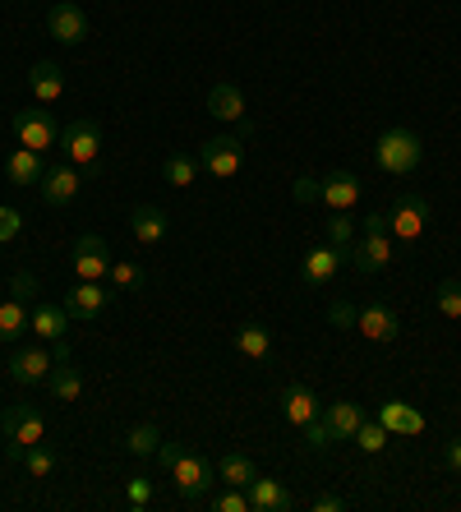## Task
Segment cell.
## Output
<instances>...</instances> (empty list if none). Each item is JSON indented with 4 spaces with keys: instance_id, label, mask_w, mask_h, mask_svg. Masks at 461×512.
I'll use <instances>...</instances> for the list:
<instances>
[{
    "instance_id": "cell-38",
    "label": "cell",
    "mask_w": 461,
    "mask_h": 512,
    "mask_svg": "<svg viewBox=\"0 0 461 512\" xmlns=\"http://www.w3.org/2000/svg\"><path fill=\"white\" fill-rule=\"evenodd\" d=\"M300 434H305V448H309V453H328V448H332V429H328V420H323V416L309 420Z\"/></svg>"
},
{
    "instance_id": "cell-13",
    "label": "cell",
    "mask_w": 461,
    "mask_h": 512,
    "mask_svg": "<svg viewBox=\"0 0 461 512\" xmlns=\"http://www.w3.org/2000/svg\"><path fill=\"white\" fill-rule=\"evenodd\" d=\"M107 291H102V282H74L70 291H65V300H60V305H65V314H70V319H79V323H93L97 314L107 310Z\"/></svg>"
},
{
    "instance_id": "cell-27",
    "label": "cell",
    "mask_w": 461,
    "mask_h": 512,
    "mask_svg": "<svg viewBox=\"0 0 461 512\" xmlns=\"http://www.w3.org/2000/svg\"><path fill=\"white\" fill-rule=\"evenodd\" d=\"M199 171H203L199 157H190V153H166L162 157V180L171 185V190H190Z\"/></svg>"
},
{
    "instance_id": "cell-44",
    "label": "cell",
    "mask_w": 461,
    "mask_h": 512,
    "mask_svg": "<svg viewBox=\"0 0 461 512\" xmlns=\"http://www.w3.org/2000/svg\"><path fill=\"white\" fill-rule=\"evenodd\" d=\"M309 508H314V512H342L346 499H342V494H319V499H309Z\"/></svg>"
},
{
    "instance_id": "cell-19",
    "label": "cell",
    "mask_w": 461,
    "mask_h": 512,
    "mask_svg": "<svg viewBox=\"0 0 461 512\" xmlns=\"http://www.w3.org/2000/svg\"><path fill=\"white\" fill-rule=\"evenodd\" d=\"M379 425L388 429V434H406V439L425 434V416H420L411 402H402V397H392V402L379 406Z\"/></svg>"
},
{
    "instance_id": "cell-34",
    "label": "cell",
    "mask_w": 461,
    "mask_h": 512,
    "mask_svg": "<svg viewBox=\"0 0 461 512\" xmlns=\"http://www.w3.org/2000/svg\"><path fill=\"white\" fill-rule=\"evenodd\" d=\"M107 277H111V286H116V291H143V282H148L143 263H134V259H116Z\"/></svg>"
},
{
    "instance_id": "cell-20",
    "label": "cell",
    "mask_w": 461,
    "mask_h": 512,
    "mask_svg": "<svg viewBox=\"0 0 461 512\" xmlns=\"http://www.w3.org/2000/svg\"><path fill=\"white\" fill-rule=\"evenodd\" d=\"M28 333H37L42 342H60V337L70 333V314H65V305H33L28 310Z\"/></svg>"
},
{
    "instance_id": "cell-11",
    "label": "cell",
    "mask_w": 461,
    "mask_h": 512,
    "mask_svg": "<svg viewBox=\"0 0 461 512\" xmlns=\"http://www.w3.org/2000/svg\"><path fill=\"white\" fill-rule=\"evenodd\" d=\"M83 190V171L70 167V162H60V167H47V176H42V185H37V194H42V203L47 208H65V203H74Z\"/></svg>"
},
{
    "instance_id": "cell-15",
    "label": "cell",
    "mask_w": 461,
    "mask_h": 512,
    "mask_svg": "<svg viewBox=\"0 0 461 512\" xmlns=\"http://www.w3.org/2000/svg\"><path fill=\"white\" fill-rule=\"evenodd\" d=\"M245 494H249V508L254 512H291L296 508V494L272 476H254L245 485Z\"/></svg>"
},
{
    "instance_id": "cell-33",
    "label": "cell",
    "mask_w": 461,
    "mask_h": 512,
    "mask_svg": "<svg viewBox=\"0 0 461 512\" xmlns=\"http://www.w3.org/2000/svg\"><path fill=\"white\" fill-rule=\"evenodd\" d=\"M388 439H392L388 429H383L379 420H369V416H365V425L355 429V439H351V443H355V448H360L365 457H379L383 448H388Z\"/></svg>"
},
{
    "instance_id": "cell-10",
    "label": "cell",
    "mask_w": 461,
    "mask_h": 512,
    "mask_svg": "<svg viewBox=\"0 0 461 512\" xmlns=\"http://www.w3.org/2000/svg\"><path fill=\"white\" fill-rule=\"evenodd\" d=\"M47 33L56 37L60 47H79L83 37H88V14H83L74 0H56L47 10Z\"/></svg>"
},
{
    "instance_id": "cell-37",
    "label": "cell",
    "mask_w": 461,
    "mask_h": 512,
    "mask_svg": "<svg viewBox=\"0 0 461 512\" xmlns=\"http://www.w3.org/2000/svg\"><path fill=\"white\" fill-rule=\"evenodd\" d=\"M125 508H130V512H148V508H153V480L143 476V471L125 480Z\"/></svg>"
},
{
    "instance_id": "cell-43",
    "label": "cell",
    "mask_w": 461,
    "mask_h": 512,
    "mask_svg": "<svg viewBox=\"0 0 461 512\" xmlns=\"http://www.w3.org/2000/svg\"><path fill=\"white\" fill-rule=\"evenodd\" d=\"M10 296L28 305V300L37 296V277H33V273H14V277H10Z\"/></svg>"
},
{
    "instance_id": "cell-23",
    "label": "cell",
    "mask_w": 461,
    "mask_h": 512,
    "mask_svg": "<svg viewBox=\"0 0 461 512\" xmlns=\"http://www.w3.org/2000/svg\"><path fill=\"white\" fill-rule=\"evenodd\" d=\"M130 231L139 245H157V240H166V231H171V222H166V213L157 208V203H139L130 213Z\"/></svg>"
},
{
    "instance_id": "cell-9",
    "label": "cell",
    "mask_w": 461,
    "mask_h": 512,
    "mask_svg": "<svg viewBox=\"0 0 461 512\" xmlns=\"http://www.w3.org/2000/svg\"><path fill=\"white\" fill-rule=\"evenodd\" d=\"M70 263H74V277H79V282H102V277L111 273L107 240H102V236H79V240H74Z\"/></svg>"
},
{
    "instance_id": "cell-45",
    "label": "cell",
    "mask_w": 461,
    "mask_h": 512,
    "mask_svg": "<svg viewBox=\"0 0 461 512\" xmlns=\"http://www.w3.org/2000/svg\"><path fill=\"white\" fill-rule=\"evenodd\" d=\"M185 453V448H180V443H166L162 439V448H157V466H166V471H171V466H176V457Z\"/></svg>"
},
{
    "instance_id": "cell-14",
    "label": "cell",
    "mask_w": 461,
    "mask_h": 512,
    "mask_svg": "<svg viewBox=\"0 0 461 512\" xmlns=\"http://www.w3.org/2000/svg\"><path fill=\"white\" fill-rule=\"evenodd\" d=\"M355 333L365 337V342H397V333H402V319H397V310H388V305H365L360 310V319H355Z\"/></svg>"
},
{
    "instance_id": "cell-46",
    "label": "cell",
    "mask_w": 461,
    "mask_h": 512,
    "mask_svg": "<svg viewBox=\"0 0 461 512\" xmlns=\"http://www.w3.org/2000/svg\"><path fill=\"white\" fill-rule=\"evenodd\" d=\"M443 462H448L452 476H461V439H452L448 448H443Z\"/></svg>"
},
{
    "instance_id": "cell-21",
    "label": "cell",
    "mask_w": 461,
    "mask_h": 512,
    "mask_svg": "<svg viewBox=\"0 0 461 512\" xmlns=\"http://www.w3.org/2000/svg\"><path fill=\"white\" fill-rule=\"evenodd\" d=\"M323 420H328V429H332V443H351L355 429L365 425V406L360 402H332V406H323Z\"/></svg>"
},
{
    "instance_id": "cell-22",
    "label": "cell",
    "mask_w": 461,
    "mask_h": 512,
    "mask_svg": "<svg viewBox=\"0 0 461 512\" xmlns=\"http://www.w3.org/2000/svg\"><path fill=\"white\" fill-rule=\"evenodd\" d=\"M5 176H10V185H28V190H37L42 176H47L42 153H33V148H14V153L5 157Z\"/></svg>"
},
{
    "instance_id": "cell-32",
    "label": "cell",
    "mask_w": 461,
    "mask_h": 512,
    "mask_svg": "<svg viewBox=\"0 0 461 512\" xmlns=\"http://www.w3.org/2000/svg\"><path fill=\"white\" fill-rule=\"evenodd\" d=\"M355 236H360V217H351V208H346V213H332L328 217V245L332 250H351L355 245Z\"/></svg>"
},
{
    "instance_id": "cell-7",
    "label": "cell",
    "mask_w": 461,
    "mask_h": 512,
    "mask_svg": "<svg viewBox=\"0 0 461 512\" xmlns=\"http://www.w3.org/2000/svg\"><path fill=\"white\" fill-rule=\"evenodd\" d=\"M199 167L217 180H231L240 167H245V143L240 134H213V139L199 148Z\"/></svg>"
},
{
    "instance_id": "cell-18",
    "label": "cell",
    "mask_w": 461,
    "mask_h": 512,
    "mask_svg": "<svg viewBox=\"0 0 461 512\" xmlns=\"http://www.w3.org/2000/svg\"><path fill=\"white\" fill-rule=\"evenodd\" d=\"M282 416L291 420L296 429H305L309 420L323 416V406H319V397H314V388H309V383H286V388H282Z\"/></svg>"
},
{
    "instance_id": "cell-39",
    "label": "cell",
    "mask_w": 461,
    "mask_h": 512,
    "mask_svg": "<svg viewBox=\"0 0 461 512\" xmlns=\"http://www.w3.org/2000/svg\"><path fill=\"white\" fill-rule=\"evenodd\" d=\"M291 199L305 208V203H323V180L319 176H300L296 185H291Z\"/></svg>"
},
{
    "instance_id": "cell-30",
    "label": "cell",
    "mask_w": 461,
    "mask_h": 512,
    "mask_svg": "<svg viewBox=\"0 0 461 512\" xmlns=\"http://www.w3.org/2000/svg\"><path fill=\"white\" fill-rule=\"evenodd\" d=\"M24 333H28V305L10 296L0 305V342H19Z\"/></svg>"
},
{
    "instance_id": "cell-35",
    "label": "cell",
    "mask_w": 461,
    "mask_h": 512,
    "mask_svg": "<svg viewBox=\"0 0 461 512\" xmlns=\"http://www.w3.org/2000/svg\"><path fill=\"white\" fill-rule=\"evenodd\" d=\"M434 305L443 319H461V277H443L434 286Z\"/></svg>"
},
{
    "instance_id": "cell-3",
    "label": "cell",
    "mask_w": 461,
    "mask_h": 512,
    "mask_svg": "<svg viewBox=\"0 0 461 512\" xmlns=\"http://www.w3.org/2000/svg\"><path fill=\"white\" fill-rule=\"evenodd\" d=\"M42 439H47V420H42L37 406L19 402V406L5 411V457H10V462H19V457H24L33 443H42Z\"/></svg>"
},
{
    "instance_id": "cell-8",
    "label": "cell",
    "mask_w": 461,
    "mask_h": 512,
    "mask_svg": "<svg viewBox=\"0 0 461 512\" xmlns=\"http://www.w3.org/2000/svg\"><path fill=\"white\" fill-rule=\"evenodd\" d=\"M14 139H19V148L42 153V148H56L60 125L51 111H19V116H14Z\"/></svg>"
},
{
    "instance_id": "cell-12",
    "label": "cell",
    "mask_w": 461,
    "mask_h": 512,
    "mask_svg": "<svg viewBox=\"0 0 461 512\" xmlns=\"http://www.w3.org/2000/svg\"><path fill=\"white\" fill-rule=\"evenodd\" d=\"M208 116L226 120V125H240V134H249L254 125H249V111H245V93H240V84H213V93H208Z\"/></svg>"
},
{
    "instance_id": "cell-28",
    "label": "cell",
    "mask_w": 461,
    "mask_h": 512,
    "mask_svg": "<svg viewBox=\"0 0 461 512\" xmlns=\"http://www.w3.org/2000/svg\"><path fill=\"white\" fill-rule=\"evenodd\" d=\"M236 351L249 360H268L272 356V333L263 323H240L236 328Z\"/></svg>"
},
{
    "instance_id": "cell-29",
    "label": "cell",
    "mask_w": 461,
    "mask_h": 512,
    "mask_svg": "<svg viewBox=\"0 0 461 512\" xmlns=\"http://www.w3.org/2000/svg\"><path fill=\"white\" fill-rule=\"evenodd\" d=\"M254 476H259V466H254V457H245V453H226L222 462H217V480H222V485L245 489Z\"/></svg>"
},
{
    "instance_id": "cell-25",
    "label": "cell",
    "mask_w": 461,
    "mask_h": 512,
    "mask_svg": "<svg viewBox=\"0 0 461 512\" xmlns=\"http://www.w3.org/2000/svg\"><path fill=\"white\" fill-rule=\"evenodd\" d=\"M47 393L56 402H79L83 397V370H74V360H56L47 374Z\"/></svg>"
},
{
    "instance_id": "cell-24",
    "label": "cell",
    "mask_w": 461,
    "mask_h": 512,
    "mask_svg": "<svg viewBox=\"0 0 461 512\" xmlns=\"http://www.w3.org/2000/svg\"><path fill=\"white\" fill-rule=\"evenodd\" d=\"M28 88H33V97L42 107H51V102L65 93V74H60L56 60H37L33 70H28Z\"/></svg>"
},
{
    "instance_id": "cell-2",
    "label": "cell",
    "mask_w": 461,
    "mask_h": 512,
    "mask_svg": "<svg viewBox=\"0 0 461 512\" xmlns=\"http://www.w3.org/2000/svg\"><path fill=\"white\" fill-rule=\"evenodd\" d=\"M56 148L70 167H79L83 176H88V171L97 167V157H102V120L97 116H74L70 125L60 130Z\"/></svg>"
},
{
    "instance_id": "cell-26",
    "label": "cell",
    "mask_w": 461,
    "mask_h": 512,
    "mask_svg": "<svg viewBox=\"0 0 461 512\" xmlns=\"http://www.w3.org/2000/svg\"><path fill=\"white\" fill-rule=\"evenodd\" d=\"M355 199H360V180H355V171H332V176L323 180V203H328L332 213L355 208Z\"/></svg>"
},
{
    "instance_id": "cell-41",
    "label": "cell",
    "mask_w": 461,
    "mask_h": 512,
    "mask_svg": "<svg viewBox=\"0 0 461 512\" xmlns=\"http://www.w3.org/2000/svg\"><path fill=\"white\" fill-rule=\"evenodd\" d=\"M19 231H24V213H19V208H10V203H0V245H5V240H14Z\"/></svg>"
},
{
    "instance_id": "cell-42",
    "label": "cell",
    "mask_w": 461,
    "mask_h": 512,
    "mask_svg": "<svg viewBox=\"0 0 461 512\" xmlns=\"http://www.w3.org/2000/svg\"><path fill=\"white\" fill-rule=\"evenodd\" d=\"M355 319H360V310H355L351 300H332V305H328V323H332V328H355Z\"/></svg>"
},
{
    "instance_id": "cell-36",
    "label": "cell",
    "mask_w": 461,
    "mask_h": 512,
    "mask_svg": "<svg viewBox=\"0 0 461 512\" xmlns=\"http://www.w3.org/2000/svg\"><path fill=\"white\" fill-rule=\"evenodd\" d=\"M19 466H24V471H28L33 480H47L51 471H56V453H51L47 443H33V448H28V453L19 457Z\"/></svg>"
},
{
    "instance_id": "cell-5",
    "label": "cell",
    "mask_w": 461,
    "mask_h": 512,
    "mask_svg": "<svg viewBox=\"0 0 461 512\" xmlns=\"http://www.w3.org/2000/svg\"><path fill=\"white\" fill-rule=\"evenodd\" d=\"M392 259H397V250H392L388 231H360V236H355V245L346 250V263H351L355 273H365V277L392 268Z\"/></svg>"
},
{
    "instance_id": "cell-17",
    "label": "cell",
    "mask_w": 461,
    "mask_h": 512,
    "mask_svg": "<svg viewBox=\"0 0 461 512\" xmlns=\"http://www.w3.org/2000/svg\"><path fill=\"white\" fill-rule=\"evenodd\" d=\"M346 263V254L342 250H332L328 240L323 245H314V250L300 259V277H305V286H328L332 277H337V268Z\"/></svg>"
},
{
    "instance_id": "cell-40",
    "label": "cell",
    "mask_w": 461,
    "mask_h": 512,
    "mask_svg": "<svg viewBox=\"0 0 461 512\" xmlns=\"http://www.w3.org/2000/svg\"><path fill=\"white\" fill-rule=\"evenodd\" d=\"M213 508L217 512H254V508H249V494H245V489H236V485H226V494H217Z\"/></svg>"
},
{
    "instance_id": "cell-6",
    "label": "cell",
    "mask_w": 461,
    "mask_h": 512,
    "mask_svg": "<svg viewBox=\"0 0 461 512\" xmlns=\"http://www.w3.org/2000/svg\"><path fill=\"white\" fill-rule=\"evenodd\" d=\"M171 480H176V489H180V499L185 503H203L208 499V489H213V480H217V466L208 462V457L180 453L176 466H171Z\"/></svg>"
},
{
    "instance_id": "cell-31",
    "label": "cell",
    "mask_w": 461,
    "mask_h": 512,
    "mask_svg": "<svg viewBox=\"0 0 461 512\" xmlns=\"http://www.w3.org/2000/svg\"><path fill=\"white\" fill-rule=\"evenodd\" d=\"M125 448H130L134 457H157V448H162V429H157L153 420H139V425L125 434Z\"/></svg>"
},
{
    "instance_id": "cell-16",
    "label": "cell",
    "mask_w": 461,
    "mask_h": 512,
    "mask_svg": "<svg viewBox=\"0 0 461 512\" xmlns=\"http://www.w3.org/2000/svg\"><path fill=\"white\" fill-rule=\"evenodd\" d=\"M51 365H56V360H51L47 346H19V351L10 356V379L24 383V388L28 383H47Z\"/></svg>"
},
{
    "instance_id": "cell-1",
    "label": "cell",
    "mask_w": 461,
    "mask_h": 512,
    "mask_svg": "<svg viewBox=\"0 0 461 512\" xmlns=\"http://www.w3.org/2000/svg\"><path fill=\"white\" fill-rule=\"evenodd\" d=\"M425 162V143H420V134L406 130V125H392V130L379 134V143H374V167L383 171V176H397L406 180L415 167Z\"/></svg>"
},
{
    "instance_id": "cell-4",
    "label": "cell",
    "mask_w": 461,
    "mask_h": 512,
    "mask_svg": "<svg viewBox=\"0 0 461 512\" xmlns=\"http://www.w3.org/2000/svg\"><path fill=\"white\" fill-rule=\"evenodd\" d=\"M388 213V236L392 240H406V245H415V240L425 236V227H429V199L425 194H397L392 199V208H383Z\"/></svg>"
}]
</instances>
